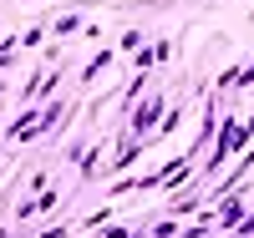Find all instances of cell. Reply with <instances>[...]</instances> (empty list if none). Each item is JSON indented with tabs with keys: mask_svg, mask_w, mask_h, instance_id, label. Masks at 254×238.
Here are the masks:
<instances>
[{
	"mask_svg": "<svg viewBox=\"0 0 254 238\" xmlns=\"http://www.w3.org/2000/svg\"><path fill=\"white\" fill-rule=\"evenodd\" d=\"M153 117H163V101L158 96H147L137 112H132V137H142V132H153Z\"/></svg>",
	"mask_w": 254,
	"mask_h": 238,
	"instance_id": "obj_1",
	"label": "cell"
}]
</instances>
